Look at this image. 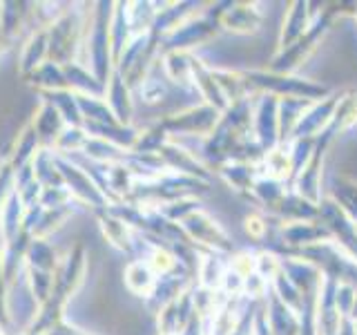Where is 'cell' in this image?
<instances>
[{"label": "cell", "mask_w": 357, "mask_h": 335, "mask_svg": "<svg viewBox=\"0 0 357 335\" xmlns=\"http://www.w3.org/2000/svg\"><path fill=\"white\" fill-rule=\"evenodd\" d=\"M337 14V9H324L319 11V16L312 22V27L301 36L297 43L290 45L288 50H282L275 54V59L268 65V72L273 74H284V76H293L304 61H308V56L317 50L319 40L324 38V34L328 31L333 16Z\"/></svg>", "instance_id": "obj_1"}, {"label": "cell", "mask_w": 357, "mask_h": 335, "mask_svg": "<svg viewBox=\"0 0 357 335\" xmlns=\"http://www.w3.org/2000/svg\"><path fill=\"white\" fill-rule=\"evenodd\" d=\"M252 89H264L266 94H275L279 98H306V100H321V96H328V89L306 81L299 76H284V74H273V72H248L245 74Z\"/></svg>", "instance_id": "obj_2"}, {"label": "cell", "mask_w": 357, "mask_h": 335, "mask_svg": "<svg viewBox=\"0 0 357 335\" xmlns=\"http://www.w3.org/2000/svg\"><path fill=\"white\" fill-rule=\"evenodd\" d=\"M331 139H333L331 134L326 132L321 134L315 141V148H312L308 161L299 168L293 179V186H295L293 193H297L299 197H304L310 204H317V206L321 201V190H319L321 188V161H324V152H326Z\"/></svg>", "instance_id": "obj_3"}, {"label": "cell", "mask_w": 357, "mask_h": 335, "mask_svg": "<svg viewBox=\"0 0 357 335\" xmlns=\"http://www.w3.org/2000/svg\"><path fill=\"white\" fill-rule=\"evenodd\" d=\"M252 137L268 152L279 145V96L264 94L252 110Z\"/></svg>", "instance_id": "obj_4"}, {"label": "cell", "mask_w": 357, "mask_h": 335, "mask_svg": "<svg viewBox=\"0 0 357 335\" xmlns=\"http://www.w3.org/2000/svg\"><path fill=\"white\" fill-rule=\"evenodd\" d=\"M340 96L342 94H331L326 98L310 103V107L304 112V117H301L297 123V128L293 132V139H312V141L319 139L331 126L335 107H337V103H340Z\"/></svg>", "instance_id": "obj_5"}, {"label": "cell", "mask_w": 357, "mask_h": 335, "mask_svg": "<svg viewBox=\"0 0 357 335\" xmlns=\"http://www.w3.org/2000/svg\"><path fill=\"white\" fill-rule=\"evenodd\" d=\"M319 14L310 9V3H293L288 9V14L284 18V25H282V31H279V50H288L290 45L297 43L304 34L312 27V22H315Z\"/></svg>", "instance_id": "obj_6"}, {"label": "cell", "mask_w": 357, "mask_h": 335, "mask_svg": "<svg viewBox=\"0 0 357 335\" xmlns=\"http://www.w3.org/2000/svg\"><path fill=\"white\" fill-rule=\"evenodd\" d=\"M282 239L290 248H306L312 244L331 241V232L321 226L319 221H297V223H286L282 228Z\"/></svg>", "instance_id": "obj_7"}, {"label": "cell", "mask_w": 357, "mask_h": 335, "mask_svg": "<svg viewBox=\"0 0 357 335\" xmlns=\"http://www.w3.org/2000/svg\"><path fill=\"white\" fill-rule=\"evenodd\" d=\"M264 313H266L268 329H271L273 335H299L301 318L293 308H288L275 293H271L268 311H264Z\"/></svg>", "instance_id": "obj_8"}, {"label": "cell", "mask_w": 357, "mask_h": 335, "mask_svg": "<svg viewBox=\"0 0 357 335\" xmlns=\"http://www.w3.org/2000/svg\"><path fill=\"white\" fill-rule=\"evenodd\" d=\"M261 11L257 9V5L252 3H243V5H232V9L226 14L223 22H226V27L232 29V31H239V34H252L259 29L261 25Z\"/></svg>", "instance_id": "obj_9"}, {"label": "cell", "mask_w": 357, "mask_h": 335, "mask_svg": "<svg viewBox=\"0 0 357 335\" xmlns=\"http://www.w3.org/2000/svg\"><path fill=\"white\" fill-rule=\"evenodd\" d=\"M355 123H357V92H342L340 103L335 107V114H333V121H331L326 134L335 137L337 132L353 128Z\"/></svg>", "instance_id": "obj_10"}, {"label": "cell", "mask_w": 357, "mask_h": 335, "mask_svg": "<svg viewBox=\"0 0 357 335\" xmlns=\"http://www.w3.org/2000/svg\"><path fill=\"white\" fill-rule=\"evenodd\" d=\"M335 204H337L346 217H349L355 226H357V184L349 177H335V186H333V197Z\"/></svg>", "instance_id": "obj_11"}, {"label": "cell", "mask_w": 357, "mask_h": 335, "mask_svg": "<svg viewBox=\"0 0 357 335\" xmlns=\"http://www.w3.org/2000/svg\"><path fill=\"white\" fill-rule=\"evenodd\" d=\"M245 230L250 232V237H255V239H264V234L268 232V223H266L264 217L252 215V217L245 219Z\"/></svg>", "instance_id": "obj_12"}, {"label": "cell", "mask_w": 357, "mask_h": 335, "mask_svg": "<svg viewBox=\"0 0 357 335\" xmlns=\"http://www.w3.org/2000/svg\"><path fill=\"white\" fill-rule=\"evenodd\" d=\"M351 322H353V331H355V335H357V299H355V304H353V308H351Z\"/></svg>", "instance_id": "obj_13"}, {"label": "cell", "mask_w": 357, "mask_h": 335, "mask_svg": "<svg viewBox=\"0 0 357 335\" xmlns=\"http://www.w3.org/2000/svg\"><path fill=\"white\" fill-rule=\"evenodd\" d=\"M353 16L357 18V5H355V11H353Z\"/></svg>", "instance_id": "obj_14"}]
</instances>
